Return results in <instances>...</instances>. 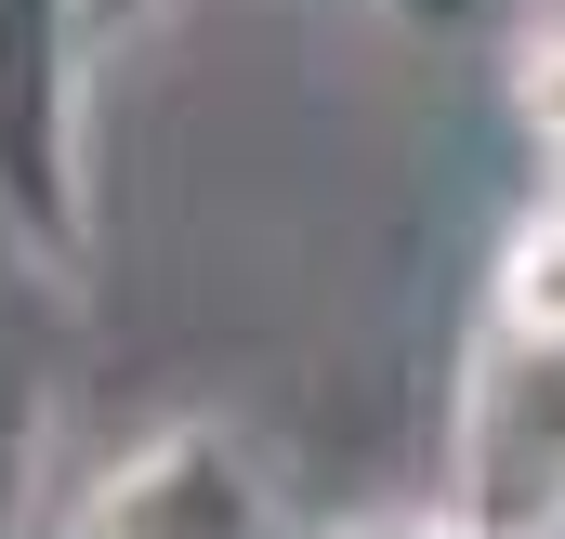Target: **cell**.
<instances>
[{"mask_svg":"<svg viewBox=\"0 0 565 539\" xmlns=\"http://www.w3.org/2000/svg\"><path fill=\"white\" fill-rule=\"evenodd\" d=\"M93 0H0V237L79 264L93 224Z\"/></svg>","mask_w":565,"mask_h":539,"instance_id":"cell-1","label":"cell"},{"mask_svg":"<svg viewBox=\"0 0 565 539\" xmlns=\"http://www.w3.org/2000/svg\"><path fill=\"white\" fill-rule=\"evenodd\" d=\"M329 539H473V527H447V514H355V527H329Z\"/></svg>","mask_w":565,"mask_h":539,"instance_id":"cell-6","label":"cell"},{"mask_svg":"<svg viewBox=\"0 0 565 539\" xmlns=\"http://www.w3.org/2000/svg\"><path fill=\"white\" fill-rule=\"evenodd\" d=\"M447 527L473 539H565V342L487 329L447 408Z\"/></svg>","mask_w":565,"mask_h":539,"instance_id":"cell-2","label":"cell"},{"mask_svg":"<svg viewBox=\"0 0 565 539\" xmlns=\"http://www.w3.org/2000/svg\"><path fill=\"white\" fill-rule=\"evenodd\" d=\"M395 27H422V40H460V27H487V0H382Z\"/></svg>","mask_w":565,"mask_h":539,"instance_id":"cell-5","label":"cell"},{"mask_svg":"<svg viewBox=\"0 0 565 539\" xmlns=\"http://www.w3.org/2000/svg\"><path fill=\"white\" fill-rule=\"evenodd\" d=\"M93 13H106V27H132V13H145V0H93Z\"/></svg>","mask_w":565,"mask_h":539,"instance_id":"cell-7","label":"cell"},{"mask_svg":"<svg viewBox=\"0 0 565 539\" xmlns=\"http://www.w3.org/2000/svg\"><path fill=\"white\" fill-rule=\"evenodd\" d=\"M66 408V264L0 237V539L40 500V447Z\"/></svg>","mask_w":565,"mask_h":539,"instance_id":"cell-4","label":"cell"},{"mask_svg":"<svg viewBox=\"0 0 565 539\" xmlns=\"http://www.w3.org/2000/svg\"><path fill=\"white\" fill-rule=\"evenodd\" d=\"M53 539H289L264 461L224 421H158L119 461L79 474V500L53 514Z\"/></svg>","mask_w":565,"mask_h":539,"instance_id":"cell-3","label":"cell"}]
</instances>
